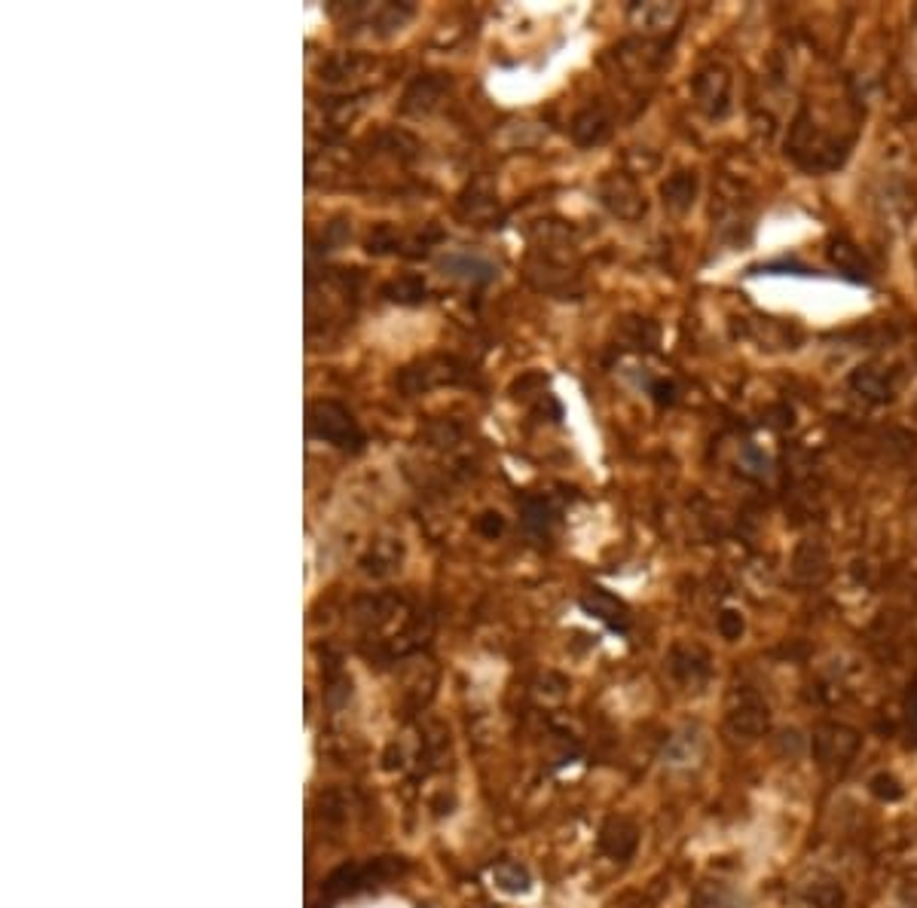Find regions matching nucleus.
Here are the masks:
<instances>
[{
	"mask_svg": "<svg viewBox=\"0 0 917 908\" xmlns=\"http://www.w3.org/2000/svg\"><path fill=\"white\" fill-rule=\"evenodd\" d=\"M447 92V83L440 77H416L404 92V105L401 108L407 113H428L432 108H438V101Z\"/></svg>",
	"mask_w": 917,
	"mask_h": 908,
	"instance_id": "20e7f679",
	"label": "nucleus"
},
{
	"mask_svg": "<svg viewBox=\"0 0 917 908\" xmlns=\"http://www.w3.org/2000/svg\"><path fill=\"white\" fill-rule=\"evenodd\" d=\"M585 609L593 612L597 619L609 621L612 627L624 624V605L618 603V600H612V597H605V593H593V597H588V600H585Z\"/></svg>",
	"mask_w": 917,
	"mask_h": 908,
	"instance_id": "1a4fd4ad",
	"label": "nucleus"
},
{
	"mask_svg": "<svg viewBox=\"0 0 917 908\" xmlns=\"http://www.w3.org/2000/svg\"><path fill=\"white\" fill-rule=\"evenodd\" d=\"M385 294H389L392 300L419 303L425 297V282L423 278H416V275H404V278H397L395 285H389Z\"/></svg>",
	"mask_w": 917,
	"mask_h": 908,
	"instance_id": "9b49d317",
	"label": "nucleus"
},
{
	"mask_svg": "<svg viewBox=\"0 0 917 908\" xmlns=\"http://www.w3.org/2000/svg\"><path fill=\"white\" fill-rule=\"evenodd\" d=\"M493 875L495 880H499V887L507 890V894H521V890L530 887V875H526V868H523L521 863H502Z\"/></svg>",
	"mask_w": 917,
	"mask_h": 908,
	"instance_id": "9d476101",
	"label": "nucleus"
},
{
	"mask_svg": "<svg viewBox=\"0 0 917 908\" xmlns=\"http://www.w3.org/2000/svg\"><path fill=\"white\" fill-rule=\"evenodd\" d=\"M440 266L450 275L466 278V282H490L495 273L490 263L480 261V258H471V254H450V258L440 261Z\"/></svg>",
	"mask_w": 917,
	"mask_h": 908,
	"instance_id": "423d86ee",
	"label": "nucleus"
},
{
	"mask_svg": "<svg viewBox=\"0 0 917 908\" xmlns=\"http://www.w3.org/2000/svg\"><path fill=\"white\" fill-rule=\"evenodd\" d=\"M456 380V371H452V361H423L416 368H407V371L397 376V385L407 392V395H416V392H425L432 385H444Z\"/></svg>",
	"mask_w": 917,
	"mask_h": 908,
	"instance_id": "7ed1b4c3",
	"label": "nucleus"
},
{
	"mask_svg": "<svg viewBox=\"0 0 917 908\" xmlns=\"http://www.w3.org/2000/svg\"><path fill=\"white\" fill-rule=\"evenodd\" d=\"M306 423H309L313 438L334 444L340 450H361V444H364V435L358 431L352 413L346 411L342 404H337V401H315V404H309V419Z\"/></svg>",
	"mask_w": 917,
	"mask_h": 908,
	"instance_id": "f257e3e1",
	"label": "nucleus"
},
{
	"mask_svg": "<svg viewBox=\"0 0 917 908\" xmlns=\"http://www.w3.org/2000/svg\"><path fill=\"white\" fill-rule=\"evenodd\" d=\"M814 746L822 762H848L856 750V737L848 729H826L814 737Z\"/></svg>",
	"mask_w": 917,
	"mask_h": 908,
	"instance_id": "39448f33",
	"label": "nucleus"
},
{
	"mask_svg": "<svg viewBox=\"0 0 917 908\" xmlns=\"http://www.w3.org/2000/svg\"><path fill=\"white\" fill-rule=\"evenodd\" d=\"M370 68V58H361V55H337L330 58L328 65L321 68V80L328 83H349L356 77H364V70Z\"/></svg>",
	"mask_w": 917,
	"mask_h": 908,
	"instance_id": "6e6552de",
	"label": "nucleus"
},
{
	"mask_svg": "<svg viewBox=\"0 0 917 908\" xmlns=\"http://www.w3.org/2000/svg\"><path fill=\"white\" fill-rule=\"evenodd\" d=\"M401 868H404V863L395 860V856L373 860V863H352V866H340L328 880H325L321 896L337 899V896L358 894V890H364V887H370V884H376V880L395 875V872H401Z\"/></svg>",
	"mask_w": 917,
	"mask_h": 908,
	"instance_id": "f03ea898",
	"label": "nucleus"
},
{
	"mask_svg": "<svg viewBox=\"0 0 917 908\" xmlns=\"http://www.w3.org/2000/svg\"><path fill=\"white\" fill-rule=\"evenodd\" d=\"M478 526H480V533H483V536H499V533L505 529V523H502V517H499V514H483V517L478 521Z\"/></svg>",
	"mask_w": 917,
	"mask_h": 908,
	"instance_id": "f8f14e48",
	"label": "nucleus"
},
{
	"mask_svg": "<svg viewBox=\"0 0 917 908\" xmlns=\"http://www.w3.org/2000/svg\"><path fill=\"white\" fill-rule=\"evenodd\" d=\"M605 853H612L618 860H624L633 853L636 847V829L627 823V820H612V823L603 829V839H600Z\"/></svg>",
	"mask_w": 917,
	"mask_h": 908,
	"instance_id": "0eeeda50",
	"label": "nucleus"
},
{
	"mask_svg": "<svg viewBox=\"0 0 917 908\" xmlns=\"http://www.w3.org/2000/svg\"><path fill=\"white\" fill-rule=\"evenodd\" d=\"M875 792H877V796H884V798H899V796H903V789L896 786V780H893V777H877Z\"/></svg>",
	"mask_w": 917,
	"mask_h": 908,
	"instance_id": "ddd939ff",
	"label": "nucleus"
}]
</instances>
